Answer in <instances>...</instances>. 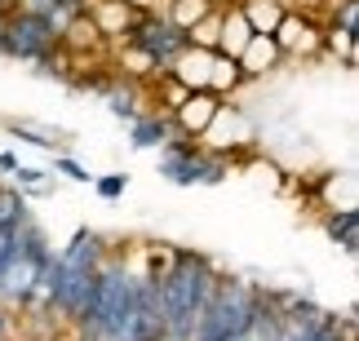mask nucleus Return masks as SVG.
Returning a JSON list of instances; mask_svg holds the SVG:
<instances>
[{"label":"nucleus","mask_w":359,"mask_h":341,"mask_svg":"<svg viewBox=\"0 0 359 341\" xmlns=\"http://www.w3.org/2000/svg\"><path fill=\"white\" fill-rule=\"evenodd\" d=\"M271 40L280 45L284 58H315V53H324V27L311 13H297V9L284 13Z\"/></svg>","instance_id":"1"},{"label":"nucleus","mask_w":359,"mask_h":341,"mask_svg":"<svg viewBox=\"0 0 359 341\" xmlns=\"http://www.w3.org/2000/svg\"><path fill=\"white\" fill-rule=\"evenodd\" d=\"M53 45H58V32L45 18H36V13H22V18L5 22V32H0V49L18 53V58H40Z\"/></svg>","instance_id":"2"},{"label":"nucleus","mask_w":359,"mask_h":341,"mask_svg":"<svg viewBox=\"0 0 359 341\" xmlns=\"http://www.w3.org/2000/svg\"><path fill=\"white\" fill-rule=\"evenodd\" d=\"M217 106H222V98H213L209 89H200V93H187V98L177 102L173 111H169V120H173V129L182 133V138H191V142H200V138H204V129L213 125Z\"/></svg>","instance_id":"3"},{"label":"nucleus","mask_w":359,"mask_h":341,"mask_svg":"<svg viewBox=\"0 0 359 341\" xmlns=\"http://www.w3.org/2000/svg\"><path fill=\"white\" fill-rule=\"evenodd\" d=\"M209 62H213V53L209 49H196V45H182L173 53V62L164 67V76L177 80L187 93H200V89H209Z\"/></svg>","instance_id":"4"},{"label":"nucleus","mask_w":359,"mask_h":341,"mask_svg":"<svg viewBox=\"0 0 359 341\" xmlns=\"http://www.w3.org/2000/svg\"><path fill=\"white\" fill-rule=\"evenodd\" d=\"M169 138H177L169 111H142L137 120H129V146L133 151H151V146H169Z\"/></svg>","instance_id":"5"},{"label":"nucleus","mask_w":359,"mask_h":341,"mask_svg":"<svg viewBox=\"0 0 359 341\" xmlns=\"http://www.w3.org/2000/svg\"><path fill=\"white\" fill-rule=\"evenodd\" d=\"M93 27H98L102 32V40H129V32L137 27V18H142V13H137L133 5H124V0H98V5H93Z\"/></svg>","instance_id":"6"},{"label":"nucleus","mask_w":359,"mask_h":341,"mask_svg":"<svg viewBox=\"0 0 359 341\" xmlns=\"http://www.w3.org/2000/svg\"><path fill=\"white\" fill-rule=\"evenodd\" d=\"M240 71H244V80H266L275 67L284 62V53H280V45H275L271 36H253L244 45V53H240Z\"/></svg>","instance_id":"7"},{"label":"nucleus","mask_w":359,"mask_h":341,"mask_svg":"<svg viewBox=\"0 0 359 341\" xmlns=\"http://www.w3.org/2000/svg\"><path fill=\"white\" fill-rule=\"evenodd\" d=\"M253 40V27H248V18L240 13V5H222V27H217V49L222 58H240L244 45Z\"/></svg>","instance_id":"8"},{"label":"nucleus","mask_w":359,"mask_h":341,"mask_svg":"<svg viewBox=\"0 0 359 341\" xmlns=\"http://www.w3.org/2000/svg\"><path fill=\"white\" fill-rule=\"evenodd\" d=\"M240 13L248 18L253 36H275L280 18L288 13V0H240Z\"/></svg>","instance_id":"9"},{"label":"nucleus","mask_w":359,"mask_h":341,"mask_svg":"<svg viewBox=\"0 0 359 341\" xmlns=\"http://www.w3.org/2000/svg\"><path fill=\"white\" fill-rule=\"evenodd\" d=\"M248 85L244 71H240V62L236 58H222V53H213V62H209V93L213 98H231V93H240Z\"/></svg>","instance_id":"10"},{"label":"nucleus","mask_w":359,"mask_h":341,"mask_svg":"<svg viewBox=\"0 0 359 341\" xmlns=\"http://www.w3.org/2000/svg\"><path fill=\"white\" fill-rule=\"evenodd\" d=\"M58 40H62V45L72 49V53H85V49H102V45H107L102 32L93 27L89 13H76V18H67V22H62V32H58Z\"/></svg>","instance_id":"11"},{"label":"nucleus","mask_w":359,"mask_h":341,"mask_svg":"<svg viewBox=\"0 0 359 341\" xmlns=\"http://www.w3.org/2000/svg\"><path fill=\"white\" fill-rule=\"evenodd\" d=\"M328 239H333L346 257H355V249H359V213L341 209V213L328 217Z\"/></svg>","instance_id":"12"},{"label":"nucleus","mask_w":359,"mask_h":341,"mask_svg":"<svg viewBox=\"0 0 359 341\" xmlns=\"http://www.w3.org/2000/svg\"><path fill=\"white\" fill-rule=\"evenodd\" d=\"M209 9H217L213 0H164V22L177 27V32H187V27H196Z\"/></svg>","instance_id":"13"},{"label":"nucleus","mask_w":359,"mask_h":341,"mask_svg":"<svg viewBox=\"0 0 359 341\" xmlns=\"http://www.w3.org/2000/svg\"><path fill=\"white\" fill-rule=\"evenodd\" d=\"M9 133H13L18 142L40 146V151H58V146H62V133H53V129H45V125H32V120H9Z\"/></svg>","instance_id":"14"},{"label":"nucleus","mask_w":359,"mask_h":341,"mask_svg":"<svg viewBox=\"0 0 359 341\" xmlns=\"http://www.w3.org/2000/svg\"><path fill=\"white\" fill-rule=\"evenodd\" d=\"M217 27H222V9H209L196 27H187L182 40H187V45H196V49H209L213 53L217 49Z\"/></svg>","instance_id":"15"},{"label":"nucleus","mask_w":359,"mask_h":341,"mask_svg":"<svg viewBox=\"0 0 359 341\" xmlns=\"http://www.w3.org/2000/svg\"><path fill=\"white\" fill-rule=\"evenodd\" d=\"M324 53H333V58H341L346 67H355V32H346V27H328L324 32Z\"/></svg>","instance_id":"16"},{"label":"nucleus","mask_w":359,"mask_h":341,"mask_svg":"<svg viewBox=\"0 0 359 341\" xmlns=\"http://www.w3.org/2000/svg\"><path fill=\"white\" fill-rule=\"evenodd\" d=\"M93 190H98L102 200H120L124 190H129V173H102V177H93Z\"/></svg>","instance_id":"17"},{"label":"nucleus","mask_w":359,"mask_h":341,"mask_svg":"<svg viewBox=\"0 0 359 341\" xmlns=\"http://www.w3.org/2000/svg\"><path fill=\"white\" fill-rule=\"evenodd\" d=\"M9 177H13V186H27V190H49V173H45V169H27V165H18Z\"/></svg>","instance_id":"18"},{"label":"nucleus","mask_w":359,"mask_h":341,"mask_svg":"<svg viewBox=\"0 0 359 341\" xmlns=\"http://www.w3.org/2000/svg\"><path fill=\"white\" fill-rule=\"evenodd\" d=\"M53 173H62L67 182H93V173L80 165L76 155H58V160H53Z\"/></svg>","instance_id":"19"},{"label":"nucleus","mask_w":359,"mask_h":341,"mask_svg":"<svg viewBox=\"0 0 359 341\" xmlns=\"http://www.w3.org/2000/svg\"><path fill=\"white\" fill-rule=\"evenodd\" d=\"M160 93H164V111H173V106L187 98V89L177 85V80H169V76H160Z\"/></svg>","instance_id":"20"},{"label":"nucleus","mask_w":359,"mask_h":341,"mask_svg":"<svg viewBox=\"0 0 359 341\" xmlns=\"http://www.w3.org/2000/svg\"><path fill=\"white\" fill-rule=\"evenodd\" d=\"M355 18H359V5H355V0H341V9H333V27L355 32Z\"/></svg>","instance_id":"21"},{"label":"nucleus","mask_w":359,"mask_h":341,"mask_svg":"<svg viewBox=\"0 0 359 341\" xmlns=\"http://www.w3.org/2000/svg\"><path fill=\"white\" fill-rule=\"evenodd\" d=\"M13 169H18V155H13V151H0V173H13Z\"/></svg>","instance_id":"22"},{"label":"nucleus","mask_w":359,"mask_h":341,"mask_svg":"<svg viewBox=\"0 0 359 341\" xmlns=\"http://www.w3.org/2000/svg\"><path fill=\"white\" fill-rule=\"evenodd\" d=\"M124 5H133V9H156L160 0H124Z\"/></svg>","instance_id":"23"},{"label":"nucleus","mask_w":359,"mask_h":341,"mask_svg":"<svg viewBox=\"0 0 359 341\" xmlns=\"http://www.w3.org/2000/svg\"><path fill=\"white\" fill-rule=\"evenodd\" d=\"M0 341H13V337H9V323H0Z\"/></svg>","instance_id":"24"},{"label":"nucleus","mask_w":359,"mask_h":341,"mask_svg":"<svg viewBox=\"0 0 359 341\" xmlns=\"http://www.w3.org/2000/svg\"><path fill=\"white\" fill-rule=\"evenodd\" d=\"M213 5H217V9H222V5H240V0H213Z\"/></svg>","instance_id":"25"}]
</instances>
